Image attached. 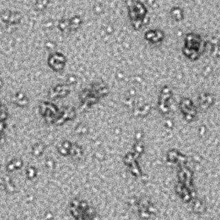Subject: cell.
Returning <instances> with one entry per match:
<instances>
[{
	"label": "cell",
	"mask_w": 220,
	"mask_h": 220,
	"mask_svg": "<svg viewBox=\"0 0 220 220\" xmlns=\"http://www.w3.org/2000/svg\"><path fill=\"white\" fill-rule=\"evenodd\" d=\"M26 177L30 180H33L35 178L37 175V171L36 168L34 167H30L27 168L26 171Z\"/></svg>",
	"instance_id": "2"
},
{
	"label": "cell",
	"mask_w": 220,
	"mask_h": 220,
	"mask_svg": "<svg viewBox=\"0 0 220 220\" xmlns=\"http://www.w3.org/2000/svg\"><path fill=\"white\" fill-rule=\"evenodd\" d=\"M43 151V146L41 144L37 145L33 149V154L35 155H39Z\"/></svg>",
	"instance_id": "3"
},
{
	"label": "cell",
	"mask_w": 220,
	"mask_h": 220,
	"mask_svg": "<svg viewBox=\"0 0 220 220\" xmlns=\"http://www.w3.org/2000/svg\"><path fill=\"white\" fill-rule=\"evenodd\" d=\"M23 166V162L20 159H14L8 162L6 166V170L8 172H13L14 171L21 169Z\"/></svg>",
	"instance_id": "1"
}]
</instances>
